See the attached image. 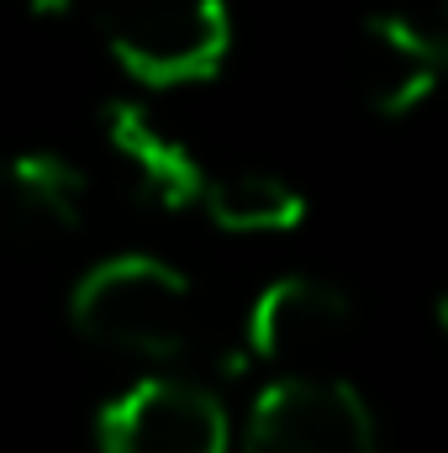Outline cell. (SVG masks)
I'll list each match as a JSON object with an SVG mask.
<instances>
[{
	"instance_id": "6da1fadb",
	"label": "cell",
	"mask_w": 448,
	"mask_h": 453,
	"mask_svg": "<svg viewBox=\"0 0 448 453\" xmlns=\"http://www.w3.org/2000/svg\"><path fill=\"white\" fill-rule=\"evenodd\" d=\"M69 322L106 353L164 364L196 342V285L153 253H116L74 280Z\"/></svg>"
},
{
	"instance_id": "9c48e42d",
	"label": "cell",
	"mask_w": 448,
	"mask_h": 453,
	"mask_svg": "<svg viewBox=\"0 0 448 453\" xmlns=\"http://www.w3.org/2000/svg\"><path fill=\"white\" fill-rule=\"evenodd\" d=\"M196 211H206V222L232 237H285L306 222V196L285 174L232 169V174H206Z\"/></svg>"
},
{
	"instance_id": "ba28073f",
	"label": "cell",
	"mask_w": 448,
	"mask_h": 453,
	"mask_svg": "<svg viewBox=\"0 0 448 453\" xmlns=\"http://www.w3.org/2000/svg\"><path fill=\"white\" fill-rule=\"evenodd\" d=\"M90 180L74 158L53 148H27L0 158V232L16 242H64L85 226Z\"/></svg>"
},
{
	"instance_id": "5b68a950",
	"label": "cell",
	"mask_w": 448,
	"mask_h": 453,
	"mask_svg": "<svg viewBox=\"0 0 448 453\" xmlns=\"http://www.w3.org/2000/svg\"><path fill=\"white\" fill-rule=\"evenodd\" d=\"M96 453H232V422L196 380L148 374L96 417Z\"/></svg>"
},
{
	"instance_id": "277c9868",
	"label": "cell",
	"mask_w": 448,
	"mask_h": 453,
	"mask_svg": "<svg viewBox=\"0 0 448 453\" xmlns=\"http://www.w3.org/2000/svg\"><path fill=\"white\" fill-rule=\"evenodd\" d=\"M353 338V301L333 280L285 274L264 285L248 306L243 348L259 369L280 374H333L337 353Z\"/></svg>"
},
{
	"instance_id": "7a4b0ae2",
	"label": "cell",
	"mask_w": 448,
	"mask_h": 453,
	"mask_svg": "<svg viewBox=\"0 0 448 453\" xmlns=\"http://www.w3.org/2000/svg\"><path fill=\"white\" fill-rule=\"evenodd\" d=\"M101 42L148 90H185L222 74L232 53L227 0H101Z\"/></svg>"
},
{
	"instance_id": "30bf717a",
	"label": "cell",
	"mask_w": 448,
	"mask_h": 453,
	"mask_svg": "<svg viewBox=\"0 0 448 453\" xmlns=\"http://www.w3.org/2000/svg\"><path fill=\"white\" fill-rule=\"evenodd\" d=\"M16 5H27L32 16H74L80 11V0H16Z\"/></svg>"
},
{
	"instance_id": "3957f363",
	"label": "cell",
	"mask_w": 448,
	"mask_h": 453,
	"mask_svg": "<svg viewBox=\"0 0 448 453\" xmlns=\"http://www.w3.org/2000/svg\"><path fill=\"white\" fill-rule=\"evenodd\" d=\"M243 453H380L369 401L343 374H280L243 422Z\"/></svg>"
},
{
	"instance_id": "8992f818",
	"label": "cell",
	"mask_w": 448,
	"mask_h": 453,
	"mask_svg": "<svg viewBox=\"0 0 448 453\" xmlns=\"http://www.w3.org/2000/svg\"><path fill=\"white\" fill-rule=\"evenodd\" d=\"M444 80V21L422 11H375L353 42V85L385 121L412 116Z\"/></svg>"
},
{
	"instance_id": "52a82bcc",
	"label": "cell",
	"mask_w": 448,
	"mask_h": 453,
	"mask_svg": "<svg viewBox=\"0 0 448 453\" xmlns=\"http://www.w3.org/2000/svg\"><path fill=\"white\" fill-rule=\"evenodd\" d=\"M101 142L112 153L116 174L127 180V190L148 211L180 217V211H196L201 206V190H206V174L212 169L196 158L190 142H180L148 106L112 101L101 111Z\"/></svg>"
}]
</instances>
